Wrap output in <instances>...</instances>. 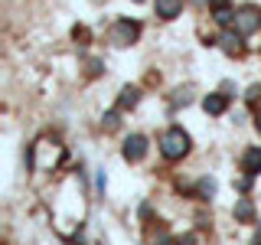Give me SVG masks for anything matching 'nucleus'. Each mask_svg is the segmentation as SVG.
<instances>
[{"label": "nucleus", "instance_id": "f257e3e1", "mask_svg": "<svg viewBox=\"0 0 261 245\" xmlns=\"http://www.w3.org/2000/svg\"><path fill=\"white\" fill-rule=\"evenodd\" d=\"M160 154L167 160H183L190 154V134L183 128H167L160 134Z\"/></svg>", "mask_w": 261, "mask_h": 245}, {"label": "nucleus", "instance_id": "f03ea898", "mask_svg": "<svg viewBox=\"0 0 261 245\" xmlns=\"http://www.w3.org/2000/svg\"><path fill=\"white\" fill-rule=\"evenodd\" d=\"M137 36H141V23L137 20H114V27H111V43L114 46H130Z\"/></svg>", "mask_w": 261, "mask_h": 245}, {"label": "nucleus", "instance_id": "7ed1b4c3", "mask_svg": "<svg viewBox=\"0 0 261 245\" xmlns=\"http://www.w3.org/2000/svg\"><path fill=\"white\" fill-rule=\"evenodd\" d=\"M235 30L242 33V36H251L255 30H261V10L258 7H242V10H235Z\"/></svg>", "mask_w": 261, "mask_h": 245}, {"label": "nucleus", "instance_id": "20e7f679", "mask_svg": "<svg viewBox=\"0 0 261 245\" xmlns=\"http://www.w3.org/2000/svg\"><path fill=\"white\" fill-rule=\"evenodd\" d=\"M144 154H147V137L144 134H130L124 141V160L137 163V160H144Z\"/></svg>", "mask_w": 261, "mask_h": 245}, {"label": "nucleus", "instance_id": "39448f33", "mask_svg": "<svg viewBox=\"0 0 261 245\" xmlns=\"http://www.w3.org/2000/svg\"><path fill=\"white\" fill-rule=\"evenodd\" d=\"M242 170H245V177H251V180L261 174V147H248V151L242 154Z\"/></svg>", "mask_w": 261, "mask_h": 245}, {"label": "nucleus", "instance_id": "423d86ee", "mask_svg": "<svg viewBox=\"0 0 261 245\" xmlns=\"http://www.w3.org/2000/svg\"><path fill=\"white\" fill-rule=\"evenodd\" d=\"M242 39H245V36H242L239 30H235V33H232V30H225L222 36H219V43H222V49H225L228 56H242V49H245V46H242Z\"/></svg>", "mask_w": 261, "mask_h": 245}, {"label": "nucleus", "instance_id": "0eeeda50", "mask_svg": "<svg viewBox=\"0 0 261 245\" xmlns=\"http://www.w3.org/2000/svg\"><path fill=\"white\" fill-rule=\"evenodd\" d=\"M202 108H206V114H225V108H228V95H222V92L206 95V98H202Z\"/></svg>", "mask_w": 261, "mask_h": 245}, {"label": "nucleus", "instance_id": "6e6552de", "mask_svg": "<svg viewBox=\"0 0 261 245\" xmlns=\"http://www.w3.org/2000/svg\"><path fill=\"white\" fill-rule=\"evenodd\" d=\"M137 102H141V88L124 85V88H121V95H118V111H130V108H137Z\"/></svg>", "mask_w": 261, "mask_h": 245}, {"label": "nucleus", "instance_id": "1a4fd4ad", "mask_svg": "<svg viewBox=\"0 0 261 245\" xmlns=\"http://www.w3.org/2000/svg\"><path fill=\"white\" fill-rule=\"evenodd\" d=\"M183 10V0H157V16L160 20H173Z\"/></svg>", "mask_w": 261, "mask_h": 245}, {"label": "nucleus", "instance_id": "9d476101", "mask_svg": "<svg viewBox=\"0 0 261 245\" xmlns=\"http://www.w3.org/2000/svg\"><path fill=\"white\" fill-rule=\"evenodd\" d=\"M235 219H239V223H251V219H255V206H251V200H239V203H235Z\"/></svg>", "mask_w": 261, "mask_h": 245}, {"label": "nucleus", "instance_id": "9b49d317", "mask_svg": "<svg viewBox=\"0 0 261 245\" xmlns=\"http://www.w3.org/2000/svg\"><path fill=\"white\" fill-rule=\"evenodd\" d=\"M199 196H202V200H212V196H216V180H212V177L199 180Z\"/></svg>", "mask_w": 261, "mask_h": 245}, {"label": "nucleus", "instance_id": "f8f14e48", "mask_svg": "<svg viewBox=\"0 0 261 245\" xmlns=\"http://www.w3.org/2000/svg\"><path fill=\"white\" fill-rule=\"evenodd\" d=\"M72 39H75L79 46H85L88 39H92V30H88V27H82V23H79V27H72Z\"/></svg>", "mask_w": 261, "mask_h": 245}, {"label": "nucleus", "instance_id": "ddd939ff", "mask_svg": "<svg viewBox=\"0 0 261 245\" xmlns=\"http://www.w3.org/2000/svg\"><path fill=\"white\" fill-rule=\"evenodd\" d=\"M212 13H216V23H219V27H228V23L235 20V13L228 10V7H222V10H212Z\"/></svg>", "mask_w": 261, "mask_h": 245}, {"label": "nucleus", "instance_id": "4468645a", "mask_svg": "<svg viewBox=\"0 0 261 245\" xmlns=\"http://www.w3.org/2000/svg\"><path fill=\"white\" fill-rule=\"evenodd\" d=\"M190 98H193V88H176L173 105H190Z\"/></svg>", "mask_w": 261, "mask_h": 245}, {"label": "nucleus", "instance_id": "2eb2a0df", "mask_svg": "<svg viewBox=\"0 0 261 245\" xmlns=\"http://www.w3.org/2000/svg\"><path fill=\"white\" fill-rule=\"evenodd\" d=\"M118 125H121V121H118V111H108V114L101 118V128H105V131H114Z\"/></svg>", "mask_w": 261, "mask_h": 245}, {"label": "nucleus", "instance_id": "dca6fc26", "mask_svg": "<svg viewBox=\"0 0 261 245\" xmlns=\"http://www.w3.org/2000/svg\"><path fill=\"white\" fill-rule=\"evenodd\" d=\"M245 102H248V105H258L261 102V85H251L248 95H245Z\"/></svg>", "mask_w": 261, "mask_h": 245}, {"label": "nucleus", "instance_id": "f3484780", "mask_svg": "<svg viewBox=\"0 0 261 245\" xmlns=\"http://www.w3.org/2000/svg\"><path fill=\"white\" fill-rule=\"evenodd\" d=\"M209 10H222V7H228V0H206Z\"/></svg>", "mask_w": 261, "mask_h": 245}, {"label": "nucleus", "instance_id": "a211bd4d", "mask_svg": "<svg viewBox=\"0 0 261 245\" xmlns=\"http://www.w3.org/2000/svg\"><path fill=\"white\" fill-rule=\"evenodd\" d=\"M98 72H101V62L92 59V62H88V76H98Z\"/></svg>", "mask_w": 261, "mask_h": 245}, {"label": "nucleus", "instance_id": "6ab92c4d", "mask_svg": "<svg viewBox=\"0 0 261 245\" xmlns=\"http://www.w3.org/2000/svg\"><path fill=\"white\" fill-rule=\"evenodd\" d=\"M255 128H258V134H261V108H258V114H255Z\"/></svg>", "mask_w": 261, "mask_h": 245}, {"label": "nucleus", "instance_id": "aec40b11", "mask_svg": "<svg viewBox=\"0 0 261 245\" xmlns=\"http://www.w3.org/2000/svg\"><path fill=\"white\" fill-rule=\"evenodd\" d=\"M255 245H261V235H258V242H255Z\"/></svg>", "mask_w": 261, "mask_h": 245}, {"label": "nucleus", "instance_id": "412c9836", "mask_svg": "<svg viewBox=\"0 0 261 245\" xmlns=\"http://www.w3.org/2000/svg\"><path fill=\"white\" fill-rule=\"evenodd\" d=\"M137 4H144V0H137Z\"/></svg>", "mask_w": 261, "mask_h": 245}]
</instances>
